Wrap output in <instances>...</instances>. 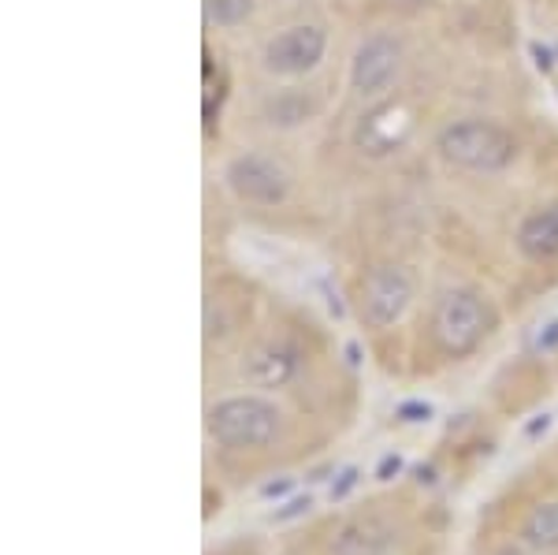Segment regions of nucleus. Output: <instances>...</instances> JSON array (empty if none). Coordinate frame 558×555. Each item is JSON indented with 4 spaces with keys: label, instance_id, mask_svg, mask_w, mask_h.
Segmentation results:
<instances>
[{
    "label": "nucleus",
    "instance_id": "1",
    "mask_svg": "<svg viewBox=\"0 0 558 555\" xmlns=\"http://www.w3.org/2000/svg\"><path fill=\"white\" fill-rule=\"evenodd\" d=\"M436 149L444 160L470 172H502L507 165H514L518 138L495 120H458L439 131Z\"/></svg>",
    "mask_w": 558,
    "mask_h": 555
},
{
    "label": "nucleus",
    "instance_id": "11",
    "mask_svg": "<svg viewBox=\"0 0 558 555\" xmlns=\"http://www.w3.org/2000/svg\"><path fill=\"white\" fill-rule=\"evenodd\" d=\"M518 250L529 262H555L558 257V205L533 209L518 228Z\"/></svg>",
    "mask_w": 558,
    "mask_h": 555
},
{
    "label": "nucleus",
    "instance_id": "17",
    "mask_svg": "<svg viewBox=\"0 0 558 555\" xmlns=\"http://www.w3.org/2000/svg\"><path fill=\"white\" fill-rule=\"evenodd\" d=\"M536 347H539V351H555V347H558V321H551V325L539 333Z\"/></svg>",
    "mask_w": 558,
    "mask_h": 555
},
{
    "label": "nucleus",
    "instance_id": "16",
    "mask_svg": "<svg viewBox=\"0 0 558 555\" xmlns=\"http://www.w3.org/2000/svg\"><path fill=\"white\" fill-rule=\"evenodd\" d=\"M310 496H299V499H291V504L283 507V511H276V522H287V518H299V515H305L310 511Z\"/></svg>",
    "mask_w": 558,
    "mask_h": 555
},
{
    "label": "nucleus",
    "instance_id": "8",
    "mask_svg": "<svg viewBox=\"0 0 558 555\" xmlns=\"http://www.w3.org/2000/svg\"><path fill=\"white\" fill-rule=\"evenodd\" d=\"M402 64V45L391 34H373L357 45L354 64H350V86L362 97H376L391 86V79L399 75Z\"/></svg>",
    "mask_w": 558,
    "mask_h": 555
},
{
    "label": "nucleus",
    "instance_id": "2",
    "mask_svg": "<svg viewBox=\"0 0 558 555\" xmlns=\"http://www.w3.org/2000/svg\"><path fill=\"white\" fill-rule=\"evenodd\" d=\"M279 433V410L260 396H231L209 410V436L231 451H257Z\"/></svg>",
    "mask_w": 558,
    "mask_h": 555
},
{
    "label": "nucleus",
    "instance_id": "3",
    "mask_svg": "<svg viewBox=\"0 0 558 555\" xmlns=\"http://www.w3.org/2000/svg\"><path fill=\"white\" fill-rule=\"evenodd\" d=\"M432 333L447 354H470L488 336V310L473 291H447L432 313Z\"/></svg>",
    "mask_w": 558,
    "mask_h": 555
},
{
    "label": "nucleus",
    "instance_id": "6",
    "mask_svg": "<svg viewBox=\"0 0 558 555\" xmlns=\"http://www.w3.org/2000/svg\"><path fill=\"white\" fill-rule=\"evenodd\" d=\"M413 302V280L407 268L380 265L365 276L362 283V317L368 328H391L395 321L407 317Z\"/></svg>",
    "mask_w": 558,
    "mask_h": 555
},
{
    "label": "nucleus",
    "instance_id": "9",
    "mask_svg": "<svg viewBox=\"0 0 558 555\" xmlns=\"http://www.w3.org/2000/svg\"><path fill=\"white\" fill-rule=\"evenodd\" d=\"M299 373V354L287 343H260L242 362V377L254 388H283Z\"/></svg>",
    "mask_w": 558,
    "mask_h": 555
},
{
    "label": "nucleus",
    "instance_id": "18",
    "mask_svg": "<svg viewBox=\"0 0 558 555\" xmlns=\"http://www.w3.org/2000/svg\"><path fill=\"white\" fill-rule=\"evenodd\" d=\"M402 470V459L399 455H387V459L380 462V470H376V478L380 481H391V473H399Z\"/></svg>",
    "mask_w": 558,
    "mask_h": 555
},
{
    "label": "nucleus",
    "instance_id": "19",
    "mask_svg": "<svg viewBox=\"0 0 558 555\" xmlns=\"http://www.w3.org/2000/svg\"><path fill=\"white\" fill-rule=\"evenodd\" d=\"M354 485H357V470H347V473H343V481H339V485L331 488V499H343Z\"/></svg>",
    "mask_w": 558,
    "mask_h": 555
},
{
    "label": "nucleus",
    "instance_id": "4",
    "mask_svg": "<svg viewBox=\"0 0 558 555\" xmlns=\"http://www.w3.org/2000/svg\"><path fill=\"white\" fill-rule=\"evenodd\" d=\"M223 183L246 205H279L291 194V176L265 154H239L223 168Z\"/></svg>",
    "mask_w": 558,
    "mask_h": 555
},
{
    "label": "nucleus",
    "instance_id": "14",
    "mask_svg": "<svg viewBox=\"0 0 558 555\" xmlns=\"http://www.w3.org/2000/svg\"><path fill=\"white\" fill-rule=\"evenodd\" d=\"M254 12V0H205V15L216 26H239Z\"/></svg>",
    "mask_w": 558,
    "mask_h": 555
},
{
    "label": "nucleus",
    "instance_id": "7",
    "mask_svg": "<svg viewBox=\"0 0 558 555\" xmlns=\"http://www.w3.org/2000/svg\"><path fill=\"white\" fill-rule=\"evenodd\" d=\"M410 134H413V112L402 101H384L373 112L362 116V123L354 128V146L368 157H387L407 146Z\"/></svg>",
    "mask_w": 558,
    "mask_h": 555
},
{
    "label": "nucleus",
    "instance_id": "10",
    "mask_svg": "<svg viewBox=\"0 0 558 555\" xmlns=\"http://www.w3.org/2000/svg\"><path fill=\"white\" fill-rule=\"evenodd\" d=\"M395 536L380 518H354L336 533L328 555H391Z\"/></svg>",
    "mask_w": 558,
    "mask_h": 555
},
{
    "label": "nucleus",
    "instance_id": "12",
    "mask_svg": "<svg viewBox=\"0 0 558 555\" xmlns=\"http://www.w3.org/2000/svg\"><path fill=\"white\" fill-rule=\"evenodd\" d=\"M260 116H265L268 128H302L305 120L313 116V101L302 94V89H279V94L265 97V105H260Z\"/></svg>",
    "mask_w": 558,
    "mask_h": 555
},
{
    "label": "nucleus",
    "instance_id": "5",
    "mask_svg": "<svg viewBox=\"0 0 558 555\" xmlns=\"http://www.w3.org/2000/svg\"><path fill=\"white\" fill-rule=\"evenodd\" d=\"M324 49H328V34L313 23H299V26L279 31L276 38H268L265 52H260V64H265L268 75L299 79V75H310V71L320 64Z\"/></svg>",
    "mask_w": 558,
    "mask_h": 555
},
{
    "label": "nucleus",
    "instance_id": "15",
    "mask_svg": "<svg viewBox=\"0 0 558 555\" xmlns=\"http://www.w3.org/2000/svg\"><path fill=\"white\" fill-rule=\"evenodd\" d=\"M399 418H402V422H428V418H432V407H428V402H402V407H399Z\"/></svg>",
    "mask_w": 558,
    "mask_h": 555
},
{
    "label": "nucleus",
    "instance_id": "13",
    "mask_svg": "<svg viewBox=\"0 0 558 555\" xmlns=\"http://www.w3.org/2000/svg\"><path fill=\"white\" fill-rule=\"evenodd\" d=\"M521 536H525V544H533L539 552H555L558 548V499L555 504L533 507L525 522H521Z\"/></svg>",
    "mask_w": 558,
    "mask_h": 555
}]
</instances>
